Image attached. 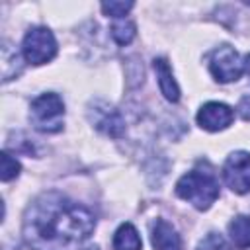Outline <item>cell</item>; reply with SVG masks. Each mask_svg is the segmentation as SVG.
Listing matches in <instances>:
<instances>
[{
    "label": "cell",
    "instance_id": "9",
    "mask_svg": "<svg viewBox=\"0 0 250 250\" xmlns=\"http://www.w3.org/2000/svg\"><path fill=\"white\" fill-rule=\"evenodd\" d=\"M150 240H152L154 250H182L180 234L164 219H154L152 229H150Z\"/></svg>",
    "mask_w": 250,
    "mask_h": 250
},
{
    "label": "cell",
    "instance_id": "4",
    "mask_svg": "<svg viewBox=\"0 0 250 250\" xmlns=\"http://www.w3.org/2000/svg\"><path fill=\"white\" fill-rule=\"evenodd\" d=\"M21 53L27 62L45 64L57 55V39L47 27H41V25L31 27L23 37Z\"/></svg>",
    "mask_w": 250,
    "mask_h": 250
},
{
    "label": "cell",
    "instance_id": "2",
    "mask_svg": "<svg viewBox=\"0 0 250 250\" xmlns=\"http://www.w3.org/2000/svg\"><path fill=\"white\" fill-rule=\"evenodd\" d=\"M176 193L199 211H207L219 197V182L211 168H193L176 184Z\"/></svg>",
    "mask_w": 250,
    "mask_h": 250
},
{
    "label": "cell",
    "instance_id": "10",
    "mask_svg": "<svg viewBox=\"0 0 250 250\" xmlns=\"http://www.w3.org/2000/svg\"><path fill=\"white\" fill-rule=\"evenodd\" d=\"M152 66H154V70H156V78H158L160 92L164 94V98H166L168 102H174V104H176V102L180 100V88H178V84H176V80H174V74H172V68H170L168 61L162 59V57H158V59L152 61Z\"/></svg>",
    "mask_w": 250,
    "mask_h": 250
},
{
    "label": "cell",
    "instance_id": "6",
    "mask_svg": "<svg viewBox=\"0 0 250 250\" xmlns=\"http://www.w3.org/2000/svg\"><path fill=\"white\" fill-rule=\"evenodd\" d=\"M209 70L215 76V80L227 84V82H234L240 78V74L244 70V62H240L238 53L230 45H221L211 55Z\"/></svg>",
    "mask_w": 250,
    "mask_h": 250
},
{
    "label": "cell",
    "instance_id": "15",
    "mask_svg": "<svg viewBox=\"0 0 250 250\" xmlns=\"http://www.w3.org/2000/svg\"><path fill=\"white\" fill-rule=\"evenodd\" d=\"M2 168H0V178H2V182H10V180H14L18 174H20V162L12 156V154H8V152H2Z\"/></svg>",
    "mask_w": 250,
    "mask_h": 250
},
{
    "label": "cell",
    "instance_id": "11",
    "mask_svg": "<svg viewBox=\"0 0 250 250\" xmlns=\"http://www.w3.org/2000/svg\"><path fill=\"white\" fill-rule=\"evenodd\" d=\"M113 250H143V240L139 236V230L131 223H123L111 240Z\"/></svg>",
    "mask_w": 250,
    "mask_h": 250
},
{
    "label": "cell",
    "instance_id": "19",
    "mask_svg": "<svg viewBox=\"0 0 250 250\" xmlns=\"http://www.w3.org/2000/svg\"><path fill=\"white\" fill-rule=\"evenodd\" d=\"M244 70L248 72V76H250V55H246V61H244Z\"/></svg>",
    "mask_w": 250,
    "mask_h": 250
},
{
    "label": "cell",
    "instance_id": "17",
    "mask_svg": "<svg viewBox=\"0 0 250 250\" xmlns=\"http://www.w3.org/2000/svg\"><path fill=\"white\" fill-rule=\"evenodd\" d=\"M133 8V2H104L102 4V10L105 16H111L115 20H121L125 18V14Z\"/></svg>",
    "mask_w": 250,
    "mask_h": 250
},
{
    "label": "cell",
    "instance_id": "3",
    "mask_svg": "<svg viewBox=\"0 0 250 250\" xmlns=\"http://www.w3.org/2000/svg\"><path fill=\"white\" fill-rule=\"evenodd\" d=\"M64 119V102L59 94L47 92L37 96L29 105V121L41 133H59Z\"/></svg>",
    "mask_w": 250,
    "mask_h": 250
},
{
    "label": "cell",
    "instance_id": "12",
    "mask_svg": "<svg viewBox=\"0 0 250 250\" xmlns=\"http://www.w3.org/2000/svg\"><path fill=\"white\" fill-rule=\"evenodd\" d=\"M229 234L238 250L250 248V217L238 215L229 223Z\"/></svg>",
    "mask_w": 250,
    "mask_h": 250
},
{
    "label": "cell",
    "instance_id": "7",
    "mask_svg": "<svg viewBox=\"0 0 250 250\" xmlns=\"http://www.w3.org/2000/svg\"><path fill=\"white\" fill-rule=\"evenodd\" d=\"M223 178L234 193L250 191V152L236 150L229 154L223 164Z\"/></svg>",
    "mask_w": 250,
    "mask_h": 250
},
{
    "label": "cell",
    "instance_id": "16",
    "mask_svg": "<svg viewBox=\"0 0 250 250\" xmlns=\"http://www.w3.org/2000/svg\"><path fill=\"white\" fill-rule=\"evenodd\" d=\"M197 250H230V246L227 244V240L219 234V232H209L199 244Z\"/></svg>",
    "mask_w": 250,
    "mask_h": 250
},
{
    "label": "cell",
    "instance_id": "14",
    "mask_svg": "<svg viewBox=\"0 0 250 250\" xmlns=\"http://www.w3.org/2000/svg\"><path fill=\"white\" fill-rule=\"evenodd\" d=\"M135 31H137L135 29V23L129 21V20H125V18L115 20L111 23V27H109V33H111V37H113V41L117 45H129L135 39Z\"/></svg>",
    "mask_w": 250,
    "mask_h": 250
},
{
    "label": "cell",
    "instance_id": "13",
    "mask_svg": "<svg viewBox=\"0 0 250 250\" xmlns=\"http://www.w3.org/2000/svg\"><path fill=\"white\" fill-rule=\"evenodd\" d=\"M21 72V59L16 53V49H12L8 43H4L2 47V80L8 82L14 76H18Z\"/></svg>",
    "mask_w": 250,
    "mask_h": 250
},
{
    "label": "cell",
    "instance_id": "18",
    "mask_svg": "<svg viewBox=\"0 0 250 250\" xmlns=\"http://www.w3.org/2000/svg\"><path fill=\"white\" fill-rule=\"evenodd\" d=\"M238 113H240V117L242 119H250V94H246V96H242L240 98V102H238Z\"/></svg>",
    "mask_w": 250,
    "mask_h": 250
},
{
    "label": "cell",
    "instance_id": "5",
    "mask_svg": "<svg viewBox=\"0 0 250 250\" xmlns=\"http://www.w3.org/2000/svg\"><path fill=\"white\" fill-rule=\"evenodd\" d=\"M88 119H90V123L100 133H104L107 137L119 139L125 133V119H123V115L113 105H109L104 100H94L88 105Z\"/></svg>",
    "mask_w": 250,
    "mask_h": 250
},
{
    "label": "cell",
    "instance_id": "1",
    "mask_svg": "<svg viewBox=\"0 0 250 250\" xmlns=\"http://www.w3.org/2000/svg\"><path fill=\"white\" fill-rule=\"evenodd\" d=\"M94 227L90 209L59 191L41 193L23 215V238L31 250H76Z\"/></svg>",
    "mask_w": 250,
    "mask_h": 250
},
{
    "label": "cell",
    "instance_id": "8",
    "mask_svg": "<svg viewBox=\"0 0 250 250\" xmlns=\"http://www.w3.org/2000/svg\"><path fill=\"white\" fill-rule=\"evenodd\" d=\"M234 119V111L221 102H207L197 111V123L205 131H223Z\"/></svg>",
    "mask_w": 250,
    "mask_h": 250
}]
</instances>
